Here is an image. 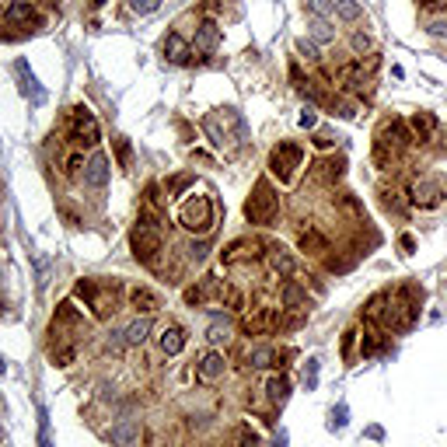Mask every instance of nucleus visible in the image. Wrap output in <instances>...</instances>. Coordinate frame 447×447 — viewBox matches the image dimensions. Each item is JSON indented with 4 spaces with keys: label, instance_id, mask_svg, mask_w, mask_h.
Returning a JSON list of instances; mask_svg holds the SVG:
<instances>
[{
    "label": "nucleus",
    "instance_id": "obj_2",
    "mask_svg": "<svg viewBox=\"0 0 447 447\" xmlns=\"http://www.w3.org/2000/svg\"><path fill=\"white\" fill-rule=\"evenodd\" d=\"M203 130H206V137L217 144V147H227L231 144V130L245 140L248 137V130H245V119L234 112V108H220V112H210L206 119H203Z\"/></svg>",
    "mask_w": 447,
    "mask_h": 447
},
{
    "label": "nucleus",
    "instance_id": "obj_9",
    "mask_svg": "<svg viewBox=\"0 0 447 447\" xmlns=\"http://www.w3.org/2000/svg\"><path fill=\"white\" fill-rule=\"evenodd\" d=\"M409 199H413L416 206L430 210V206H437V203L444 199V189H441V182H434V179H416L413 189H409Z\"/></svg>",
    "mask_w": 447,
    "mask_h": 447
},
{
    "label": "nucleus",
    "instance_id": "obj_4",
    "mask_svg": "<svg viewBox=\"0 0 447 447\" xmlns=\"http://www.w3.org/2000/svg\"><path fill=\"white\" fill-rule=\"evenodd\" d=\"M130 248H133L137 263H144V266L158 263V256H161V248H165L161 231H158V227H147V224H137L133 234H130Z\"/></svg>",
    "mask_w": 447,
    "mask_h": 447
},
{
    "label": "nucleus",
    "instance_id": "obj_26",
    "mask_svg": "<svg viewBox=\"0 0 447 447\" xmlns=\"http://www.w3.org/2000/svg\"><path fill=\"white\" fill-rule=\"evenodd\" d=\"M301 248H304V252H329V241H325V234H318V231H304V234H301Z\"/></svg>",
    "mask_w": 447,
    "mask_h": 447
},
{
    "label": "nucleus",
    "instance_id": "obj_44",
    "mask_svg": "<svg viewBox=\"0 0 447 447\" xmlns=\"http://www.w3.org/2000/svg\"><path fill=\"white\" fill-rule=\"evenodd\" d=\"M297 49H301L308 60H318V53H315V46H311V42H297Z\"/></svg>",
    "mask_w": 447,
    "mask_h": 447
},
{
    "label": "nucleus",
    "instance_id": "obj_1",
    "mask_svg": "<svg viewBox=\"0 0 447 447\" xmlns=\"http://www.w3.org/2000/svg\"><path fill=\"white\" fill-rule=\"evenodd\" d=\"M276 213H279V196H276V189H272L266 179H259L252 185L248 203H245V217H248L252 224H259V227H269V224L276 220Z\"/></svg>",
    "mask_w": 447,
    "mask_h": 447
},
{
    "label": "nucleus",
    "instance_id": "obj_11",
    "mask_svg": "<svg viewBox=\"0 0 447 447\" xmlns=\"http://www.w3.org/2000/svg\"><path fill=\"white\" fill-rule=\"evenodd\" d=\"M84 182L91 189H101L108 182V158L105 154H91L88 165H84Z\"/></svg>",
    "mask_w": 447,
    "mask_h": 447
},
{
    "label": "nucleus",
    "instance_id": "obj_8",
    "mask_svg": "<svg viewBox=\"0 0 447 447\" xmlns=\"http://www.w3.org/2000/svg\"><path fill=\"white\" fill-rule=\"evenodd\" d=\"M0 25H4V28H21V32H32V28L39 25V14H35V7H32L28 0H14V4H7V7H4Z\"/></svg>",
    "mask_w": 447,
    "mask_h": 447
},
{
    "label": "nucleus",
    "instance_id": "obj_45",
    "mask_svg": "<svg viewBox=\"0 0 447 447\" xmlns=\"http://www.w3.org/2000/svg\"><path fill=\"white\" fill-rule=\"evenodd\" d=\"M398 245H402V252H413V248H416V241H413L409 234H402V238H398Z\"/></svg>",
    "mask_w": 447,
    "mask_h": 447
},
{
    "label": "nucleus",
    "instance_id": "obj_18",
    "mask_svg": "<svg viewBox=\"0 0 447 447\" xmlns=\"http://www.w3.org/2000/svg\"><path fill=\"white\" fill-rule=\"evenodd\" d=\"M158 346H161V353H168V357L182 353V346H185V329H182V325H168V329L161 332Z\"/></svg>",
    "mask_w": 447,
    "mask_h": 447
},
{
    "label": "nucleus",
    "instance_id": "obj_12",
    "mask_svg": "<svg viewBox=\"0 0 447 447\" xmlns=\"http://www.w3.org/2000/svg\"><path fill=\"white\" fill-rule=\"evenodd\" d=\"M279 322V315L272 311V308H259L256 315H248L245 322H241V329L248 332V336H259V332H266V329H272Z\"/></svg>",
    "mask_w": 447,
    "mask_h": 447
},
{
    "label": "nucleus",
    "instance_id": "obj_17",
    "mask_svg": "<svg viewBox=\"0 0 447 447\" xmlns=\"http://www.w3.org/2000/svg\"><path fill=\"white\" fill-rule=\"evenodd\" d=\"M130 304H133L137 311H144V315H154V311L161 308V301H158V294H154L151 287H137V290H130Z\"/></svg>",
    "mask_w": 447,
    "mask_h": 447
},
{
    "label": "nucleus",
    "instance_id": "obj_3",
    "mask_svg": "<svg viewBox=\"0 0 447 447\" xmlns=\"http://www.w3.org/2000/svg\"><path fill=\"white\" fill-rule=\"evenodd\" d=\"M179 224L185 231H196V234H206L213 227V203L206 196H189L179 206Z\"/></svg>",
    "mask_w": 447,
    "mask_h": 447
},
{
    "label": "nucleus",
    "instance_id": "obj_6",
    "mask_svg": "<svg viewBox=\"0 0 447 447\" xmlns=\"http://www.w3.org/2000/svg\"><path fill=\"white\" fill-rule=\"evenodd\" d=\"M77 297H84V301H88L98 318H108V315L115 311V287L101 294V287H98L94 279H81V283H77Z\"/></svg>",
    "mask_w": 447,
    "mask_h": 447
},
{
    "label": "nucleus",
    "instance_id": "obj_10",
    "mask_svg": "<svg viewBox=\"0 0 447 447\" xmlns=\"http://www.w3.org/2000/svg\"><path fill=\"white\" fill-rule=\"evenodd\" d=\"M266 266H269V272L272 276H279V279H287V276H294V259H290V252H283L279 245H272L266 252Z\"/></svg>",
    "mask_w": 447,
    "mask_h": 447
},
{
    "label": "nucleus",
    "instance_id": "obj_7",
    "mask_svg": "<svg viewBox=\"0 0 447 447\" xmlns=\"http://www.w3.org/2000/svg\"><path fill=\"white\" fill-rule=\"evenodd\" d=\"M70 137L81 147H94L98 144V122H94V115H91L84 105L70 108Z\"/></svg>",
    "mask_w": 447,
    "mask_h": 447
},
{
    "label": "nucleus",
    "instance_id": "obj_20",
    "mask_svg": "<svg viewBox=\"0 0 447 447\" xmlns=\"http://www.w3.org/2000/svg\"><path fill=\"white\" fill-rule=\"evenodd\" d=\"M137 434H140V430H137V423H133V420H122L119 427H112V430H108V441H112V447H126V444H133V441H137Z\"/></svg>",
    "mask_w": 447,
    "mask_h": 447
},
{
    "label": "nucleus",
    "instance_id": "obj_13",
    "mask_svg": "<svg viewBox=\"0 0 447 447\" xmlns=\"http://www.w3.org/2000/svg\"><path fill=\"white\" fill-rule=\"evenodd\" d=\"M217 42H220V28H217V21H203V25L196 28L192 46H196L199 53H213V49H217Z\"/></svg>",
    "mask_w": 447,
    "mask_h": 447
},
{
    "label": "nucleus",
    "instance_id": "obj_42",
    "mask_svg": "<svg viewBox=\"0 0 447 447\" xmlns=\"http://www.w3.org/2000/svg\"><path fill=\"white\" fill-rule=\"evenodd\" d=\"M332 427H346V405H339V409L332 413Z\"/></svg>",
    "mask_w": 447,
    "mask_h": 447
},
{
    "label": "nucleus",
    "instance_id": "obj_14",
    "mask_svg": "<svg viewBox=\"0 0 447 447\" xmlns=\"http://www.w3.org/2000/svg\"><path fill=\"white\" fill-rule=\"evenodd\" d=\"M147 332H151V318H137V322H130L122 332H119V346H140L144 339H147Z\"/></svg>",
    "mask_w": 447,
    "mask_h": 447
},
{
    "label": "nucleus",
    "instance_id": "obj_37",
    "mask_svg": "<svg viewBox=\"0 0 447 447\" xmlns=\"http://www.w3.org/2000/svg\"><path fill=\"white\" fill-rule=\"evenodd\" d=\"M297 122H301V126H304V130H311V126H315V122H318V115H315V108H304V112H301V119H297Z\"/></svg>",
    "mask_w": 447,
    "mask_h": 447
},
{
    "label": "nucleus",
    "instance_id": "obj_16",
    "mask_svg": "<svg viewBox=\"0 0 447 447\" xmlns=\"http://www.w3.org/2000/svg\"><path fill=\"white\" fill-rule=\"evenodd\" d=\"M217 290H220V283H217L213 276H203L196 287H189V290H185V304H206Z\"/></svg>",
    "mask_w": 447,
    "mask_h": 447
},
{
    "label": "nucleus",
    "instance_id": "obj_33",
    "mask_svg": "<svg viewBox=\"0 0 447 447\" xmlns=\"http://www.w3.org/2000/svg\"><path fill=\"white\" fill-rule=\"evenodd\" d=\"M283 304H287V308L304 304V290H297V287H283Z\"/></svg>",
    "mask_w": 447,
    "mask_h": 447
},
{
    "label": "nucleus",
    "instance_id": "obj_48",
    "mask_svg": "<svg viewBox=\"0 0 447 447\" xmlns=\"http://www.w3.org/2000/svg\"><path fill=\"white\" fill-rule=\"evenodd\" d=\"M206 256V245H192V259H203Z\"/></svg>",
    "mask_w": 447,
    "mask_h": 447
},
{
    "label": "nucleus",
    "instance_id": "obj_41",
    "mask_svg": "<svg viewBox=\"0 0 447 447\" xmlns=\"http://www.w3.org/2000/svg\"><path fill=\"white\" fill-rule=\"evenodd\" d=\"M53 360H56V363H60V367H67V363H70V360H74V350H70V346H63V350H60V353H53Z\"/></svg>",
    "mask_w": 447,
    "mask_h": 447
},
{
    "label": "nucleus",
    "instance_id": "obj_28",
    "mask_svg": "<svg viewBox=\"0 0 447 447\" xmlns=\"http://www.w3.org/2000/svg\"><path fill=\"white\" fill-rule=\"evenodd\" d=\"M248 363H252V367H272V363H279V353L269 350V346H263V350H252Z\"/></svg>",
    "mask_w": 447,
    "mask_h": 447
},
{
    "label": "nucleus",
    "instance_id": "obj_34",
    "mask_svg": "<svg viewBox=\"0 0 447 447\" xmlns=\"http://www.w3.org/2000/svg\"><path fill=\"white\" fill-rule=\"evenodd\" d=\"M381 350V336L377 332H367L363 336V357H370V353H377Z\"/></svg>",
    "mask_w": 447,
    "mask_h": 447
},
{
    "label": "nucleus",
    "instance_id": "obj_5",
    "mask_svg": "<svg viewBox=\"0 0 447 447\" xmlns=\"http://www.w3.org/2000/svg\"><path fill=\"white\" fill-rule=\"evenodd\" d=\"M301 161H304V151H301L297 144H279V147H272V154H269V172L287 185V182L294 179V172L301 168Z\"/></svg>",
    "mask_w": 447,
    "mask_h": 447
},
{
    "label": "nucleus",
    "instance_id": "obj_32",
    "mask_svg": "<svg viewBox=\"0 0 447 447\" xmlns=\"http://www.w3.org/2000/svg\"><path fill=\"white\" fill-rule=\"evenodd\" d=\"M161 7V0H130V11L133 14H154Z\"/></svg>",
    "mask_w": 447,
    "mask_h": 447
},
{
    "label": "nucleus",
    "instance_id": "obj_40",
    "mask_svg": "<svg viewBox=\"0 0 447 447\" xmlns=\"http://www.w3.org/2000/svg\"><path fill=\"white\" fill-rule=\"evenodd\" d=\"M367 49H370V39H367V35H353V53H367Z\"/></svg>",
    "mask_w": 447,
    "mask_h": 447
},
{
    "label": "nucleus",
    "instance_id": "obj_49",
    "mask_svg": "<svg viewBox=\"0 0 447 447\" xmlns=\"http://www.w3.org/2000/svg\"><path fill=\"white\" fill-rule=\"evenodd\" d=\"M423 4H430V7H441V4H447V0H423Z\"/></svg>",
    "mask_w": 447,
    "mask_h": 447
},
{
    "label": "nucleus",
    "instance_id": "obj_30",
    "mask_svg": "<svg viewBox=\"0 0 447 447\" xmlns=\"http://www.w3.org/2000/svg\"><path fill=\"white\" fill-rule=\"evenodd\" d=\"M115 154H119V165H122V168H130V165H133V147H130V140H126V137H119V140H115Z\"/></svg>",
    "mask_w": 447,
    "mask_h": 447
},
{
    "label": "nucleus",
    "instance_id": "obj_39",
    "mask_svg": "<svg viewBox=\"0 0 447 447\" xmlns=\"http://www.w3.org/2000/svg\"><path fill=\"white\" fill-rule=\"evenodd\" d=\"M430 35H437V39H447V21H430Z\"/></svg>",
    "mask_w": 447,
    "mask_h": 447
},
{
    "label": "nucleus",
    "instance_id": "obj_29",
    "mask_svg": "<svg viewBox=\"0 0 447 447\" xmlns=\"http://www.w3.org/2000/svg\"><path fill=\"white\" fill-rule=\"evenodd\" d=\"M39 447H53L49 441V413L39 405Z\"/></svg>",
    "mask_w": 447,
    "mask_h": 447
},
{
    "label": "nucleus",
    "instance_id": "obj_52",
    "mask_svg": "<svg viewBox=\"0 0 447 447\" xmlns=\"http://www.w3.org/2000/svg\"><path fill=\"white\" fill-rule=\"evenodd\" d=\"M94 4H105V0H94Z\"/></svg>",
    "mask_w": 447,
    "mask_h": 447
},
{
    "label": "nucleus",
    "instance_id": "obj_50",
    "mask_svg": "<svg viewBox=\"0 0 447 447\" xmlns=\"http://www.w3.org/2000/svg\"><path fill=\"white\" fill-rule=\"evenodd\" d=\"M276 447H287V437H283V434L276 437Z\"/></svg>",
    "mask_w": 447,
    "mask_h": 447
},
{
    "label": "nucleus",
    "instance_id": "obj_22",
    "mask_svg": "<svg viewBox=\"0 0 447 447\" xmlns=\"http://www.w3.org/2000/svg\"><path fill=\"white\" fill-rule=\"evenodd\" d=\"M413 133H416L420 140H430V137L437 133V119H434L430 112H416V115H413Z\"/></svg>",
    "mask_w": 447,
    "mask_h": 447
},
{
    "label": "nucleus",
    "instance_id": "obj_24",
    "mask_svg": "<svg viewBox=\"0 0 447 447\" xmlns=\"http://www.w3.org/2000/svg\"><path fill=\"white\" fill-rule=\"evenodd\" d=\"M308 32H311L318 42H336V28L329 25V18H311V21H308Z\"/></svg>",
    "mask_w": 447,
    "mask_h": 447
},
{
    "label": "nucleus",
    "instance_id": "obj_27",
    "mask_svg": "<svg viewBox=\"0 0 447 447\" xmlns=\"http://www.w3.org/2000/svg\"><path fill=\"white\" fill-rule=\"evenodd\" d=\"M336 14L343 21H360L363 18V7H360L357 0H336Z\"/></svg>",
    "mask_w": 447,
    "mask_h": 447
},
{
    "label": "nucleus",
    "instance_id": "obj_31",
    "mask_svg": "<svg viewBox=\"0 0 447 447\" xmlns=\"http://www.w3.org/2000/svg\"><path fill=\"white\" fill-rule=\"evenodd\" d=\"M308 7H311V18H329V11H336V0L329 4V0H308Z\"/></svg>",
    "mask_w": 447,
    "mask_h": 447
},
{
    "label": "nucleus",
    "instance_id": "obj_23",
    "mask_svg": "<svg viewBox=\"0 0 447 447\" xmlns=\"http://www.w3.org/2000/svg\"><path fill=\"white\" fill-rule=\"evenodd\" d=\"M14 70H18V77H21V88L32 91V101H42V98H46L42 88L35 84V77H32V70H28V63H25V60H18V63H14Z\"/></svg>",
    "mask_w": 447,
    "mask_h": 447
},
{
    "label": "nucleus",
    "instance_id": "obj_46",
    "mask_svg": "<svg viewBox=\"0 0 447 447\" xmlns=\"http://www.w3.org/2000/svg\"><path fill=\"white\" fill-rule=\"evenodd\" d=\"M353 336H357V332H346V339H343V357H350V350H353Z\"/></svg>",
    "mask_w": 447,
    "mask_h": 447
},
{
    "label": "nucleus",
    "instance_id": "obj_38",
    "mask_svg": "<svg viewBox=\"0 0 447 447\" xmlns=\"http://www.w3.org/2000/svg\"><path fill=\"white\" fill-rule=\"evenodd\" d=\"M189 182H192V175H179V179H172V182H168V192L175 196V192H182V189L189 185Z\"/></svg>",
    "mask_w": 447,
    "mask_h": 447
},
{
    "label": "nucleus",
    "instance_id": "obj_51",
    "mask_svg": "<svg viewBox=\"0 0 447 447\" xmlns=\"http://www.w3.org/2000/svg\"><path fill=\"white\" fill-rule=\"evenodd\" d=\"M4 370H7V363H4V357H0V374H4Z\"/></svg>",
    "mask_w": 447,
    "mask_h": 447
},
{
    "label": "nucleus",
    "instance_id": "obj_35",
    "mask_svg": "<svg viewBox=\"0 0 447 447\" xmlns=\"http://www.w3.org/2000/svg\"><path fill=\"white\" fill-rule=\"evenodd\" d=\"M304 384H308V388H315V384H318V360H315V357L308 360V367H304Z\"/></svg>",
    "mask_w": 447,
    "mask_h": 447
},
{
    "label": "nucleus",
    "instance_id": "obj_19",
    "mask_svg": "<svg viewBox=\"0 0 447 447\" xmlns=\"http://www.w3.org/2000/svg\"><path fill=\"white\" fill-rule=\"evenodd\" d=\"M196 374H199L203 381H217V377L224 374V353H206V357L196 363Z\"/></svg>",
    "mask_w": 447,
    "mask_h": 447
},
{
    "label": "nucleus",
    "instance_id": "obj_25",
    "mask_svg": "<svg viewBox=\"0 0 447 447\" xmlns=\"http://www.w3.org/2000/svg\"><path fill=\"white\" fill-rule=\"evenodd\" d=\"M266 391H269V398H272L276 405H283V402L290 398V381H287V377H269Z\"/></svg>",
    "mask_w": 447,
    "mask_h": 447
},
{
    "label": "nucleus",
    "instance_id": "obj_36",
    "mask_svg": "<svg viewBox=\"0 0 447 447\" xmlns=\"http://www.w3.org/2000/svg\"><path fill=\"white\" fill-rule=\"evenodd\" d=\"M227 332H231V325H227V322H224V325H220V322H217V325H210V343H224V339H227Z\"/></svg>",
    "mask_w": 447,
    "mask_h": 447
},
{
    "label": "nucleus",
    "instance_id": "obj_15",
    "mask_svg": "<svg viewBox=\"0 0 447 447\" xmlns=\"http://www.w3.org/2000/svg\"><path fill=\"white\" fill-rule=\"evenodd\" d=\"M189 53H192V49H189V42L182 39L179 32H172V35L165 39V60H168V63H175V67L189 63Z\"/></svg>",
    "mask_w": 447,
    "mask_h": 447
},
{
    "label": "nucleus",
    "instance_id": "obj_47",
    "mask_svg": "<svg viewBox=\"0 0 447 447\" xmlns=\"http://www.w3.org/2000/svg\"><path fill=\"white\" fill-rule=\"evenodd\" d=\"M367 437H370V441H381V437H384V430H381V427H370V430H367Z\"/></svg>",
    "mask_w": 447,
    "mask_h": 447
},
{
    "label": "nucleus",
    "instance_id": "obj_43",
    "mask_svg": "<svg viewBox=\"0 0 447 447\" xmlns=\"http://www.w3.org/2000/svg\"><path fill=\"white\" fill-rule=\"evenodd\" d=\"M238 447H263V444H259V437H256V434H241Z\"/></svg>",
    "mask_w": 447,
    "mask_h": 447
},
{
    "label": "nucleus",
    "instance_id": "obj_21",
    "mask_svg": "<svg viewBox=\"0 0 447 447\" xmlns=\"http://www.w3.org/2000/svg\"><path fill=\"white\" fill-rule=\"evenodd\" d=\"M256 241H248V238H238V241H231L227 248H224V263H238V259H252L256 256Z\"/></svg>",
    "mask_w": 447,
    "mask_h": 447
}]
</instances>
